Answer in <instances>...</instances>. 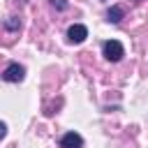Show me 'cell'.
I'll return each instance as SVG.
<instances>
[{
    "label": "cell",
    "mask_w": 148,
    "mask_h": 148,
    "mask_svg": "<svg viewBox=\"0 0 148 148\" xmlns=\"http://www.w3.org/2000/svg\"><path fill=\"white\" fill-rule=\"evenodd\" d=\"M102 53H104V58H106V60L118 62V60L125 56V49H123V44H120L118 39H106V42L102 44Z\"/></svg>",
    "instance_id": "6da1fadb"
},
{
    "label": "cell",
    "mask_w": 148,
    "mask_h": 148,
    "mask_svg": "<svg viewBox=\"0 0 148 148\" xmlns=\"http://www.w3.org/2000/svg\"><path fill=\"white\" fill-rule=\"evenodd\" d=\"M23 76H25V67L18 65V62H9V65L5 67V72H2V79L9 81V83H18V81H23Z\"/></svg>",
    "instance_id": "7a4b0ae2"
},
{
    "label": "cell",
    "mask_w": 148,
    "mask_h": 148,
    "mask_svg": "<svg viewBox=\"0 0 148 148\" xmlns=\"http://www.w3.org/2000/svg\"><path fill=\"white\" fill-rule=\"evenodd\" d=\"M86 37H88V28H86L83 23H74V25H69V30H67V39H69V44H81V42H86Z\"/></svg>",
    "instance_id": "3957f363"
},
{
    "label": "cell",
    "mask_w": 148,
    "mask_h": 148,
    "mask_svg": "<svg viewBox=\"0 0 148 148\" xmlns=\"http://www.w3.org/2000/svg\"><path fill=\"white\" fill-rule=\"evenodd\" d=\"M60 148H83V136L79 132H67L60 139Z\"/></svg>",
    "instance_id": "277c9868"
},
{
    "label": "cell",
    "mask_w": 148,
    "mask_h": 148,
    "mask_svg": "<svg viewBox=\"0 0 148 148\" xmlns=\"http://www.w3.org/2000/svg\"><path fill=\"white\" fill-rule=\"evenodd\" d=\"M123 16H125V9H123L120 5H113V7H109V12H106V21H109V23H120Z\"/></svg>",
    "instance_id": "5b68a950"
},
{
    "label": "cell",
    "mask_w": 148,
    "mask_h": 148,
    "mask_svg": "<svg viewBox=\"0 0 148 148\" xmlns=\"http://www.w3.org/2000/svg\"><path fill=\"white\" fill-rule=\"evenodd\" d=\"M5 28H7V30H18V28H21V21H18L16 16H9V18H5Z\"/></svg>",
    "instance_id": "8992f818"
},
{
    "label": "cell",
    "mask_w": 148,
    "mask_h": 148,
    "mask_svg": "<svg viewBox=\"0 0 148 148\" xmlns=\"http://www.w3.org/2000/svg\"><path fill=\"white\" fill-rule=\"evenodd\" d=\"M51 5H53L56 9H67V2H65V0H51Z\"/></svg>",
    "instance_id": "52a82bcc"
}]
</instances>
